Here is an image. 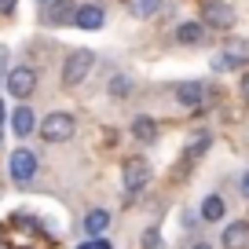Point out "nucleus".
I'll list each match as a JSON object with an SVG mask.
<instances>
[{
	"label": "nucleus",
	"instance_id": "nucleus-19",
	"mask_svg": "<svg viewBox=\"0 0 249 249\" xmlns=\"http://www.w3.org/2000/svg\"><path fill=\"white\" fill-rule=\"evenodd\" d=\"M140 246L143 249H161V231H158V227H147L143 238H140Z\"/></svg>",
	"mask_w": 249,
	"mask_h": 249
},
{
	"label": "nucleus",
	"instance_id": "nucleus-27",
	"mask_svg": "<svg viewBox=\"0 0 249 249\" xmlns=\"http://www.w3.org/2000/svg\"><path fill=\"white\" fill-rule=\"evenodd\" d=\"M242 88H246V92H249V70H246V77H242Z\"/></svg>",
	"mask_w": 249,
	"mask_h": 249
},
{
	"label": "nucleus",
	"instance_id": "nucleus-16",
	"mask_svg": "<svg viewBox=\"0 0 249 249\" xmlns=\"http://www.w3.org/2000/svg\"><path fill=\"white\" fill-rule=\"evenodd\" d=\"M224 55L234 62V66H246V62H249V44H246V40H238V37H231L224 44Z\"/></svg>",
	"mask_w": 249,
	"mask_h": 249
},
{
	"label": "nucleus",
	"instance_id": "nucleus-29",
	"mask_svg": "<svg viewBox=\"0 0 249 249\" xmlns=\"http://www.w3.org/2000/svg\"><path fill=\"white\" fill-rule=\"evenodd\" d=\"M37 4H40V8H44V4H48V0H37Z\"/></svg>",
	"mask_w": 249,
	"mask_h": 249
},
{
	"label": "nucleus",
	"instance_id": "nucleus-11",
	"mask_svg": "<svg viewBox=\"0 0 249 249\" xmlns=\"http://www.w3.org/2000/svg\"><path fill=\"white\" fill-rule=\"evenodd\" d=\"M128 132H132V140H140V143H154L158 140V121L147 117V114H140L132 124H128Z\"/></svg>",
	"mask_w": 249,
	"mask_h": 249
},
{
	"label": "nucleus",
	"instance_id": "nucleus-17",
	"mask_svg": "<svg viewBox=\"0 0 249 249\" xmlns=\"http://www.w3.org/2000/svg\"><path fill=\"white\" fill-rule=\"evenodd\" d=\"M161 4L165 0H128V11H132L136 18H150V15L161 11Z\"/></svg>",
	"mask_w": 249,
	"mask_h": 249
},
{
	"label": "nucleus",
	"instance_id": "nucleus-21",
	"mask_svg": "<svg viewBox=\"0 0 249 249\" xmlns=\"http://www.w3.org/2000/svg\"><path fill=\"white\" fill-rule=\"evenodd\" d=\"M110 95H114V99L128 95V77H114V81H110Z\"/></svg>",
	"mask_w": 249,
	"mask_h": 249
},
{
	"label": "nucleus",
	"instance_id": "nucleus-24",
	"mask_svg": "<svg viewBox=\"0 0 249 249\" xmlns=\"http://www.w3.org/2000/svg\"><path fill=\"white\" fill-rule=\"evenodd\" d=\"M242 195L249 198V169H246V176H242Z\"/></svg>",
	"mask_w": 249,
	"mask_h": 249
},
{
	"label": "nucleus",
	"instance_id": "nucleus-10",
	"mask_svg": "<svg viewBox=\"0 0 249 249\" xmlns=\"http://www.w3.org/2000/svg\"><path fill=\"white\" fill-rule=\"evenodd\" d=\"M176 99H179V107L198 110L202 99H205V85H198V81H183V85H176Z\"/></svg>",
	"mask_w": 249,
	"mask_h": 249
},
{
	"label": "nucleus",
	"instance_id": "nucleus-20",
	"mask_svg": "<svg viewBox=\"0 0 249 249\" xmlns=\"http://www.w3.org/2000/svg\"><path fill=\"white\" fill-rule=\"evenodd\" d=\"M209 66H213V70H216V73H224V70H238V66H234V62L227 59L224 52H216V55H213V59H209Z\"/></svg>",
	"mask_w": 249,
	"mask_h": 249
},
{
	"label": "nucleus",
	"instance_id": "nucleus-22",
	"mask_svg": "<svg viewBox=\"0 0 249 249\" xmlns=\"http://www.w3.org/2000/svg\"><path fill=\"white\" fill-rule=\"evenodd\" d=\"M77 249H114V246H110V238H88V242H81Z\"/></svg>",
	"mask_w": 249,
	"mask_h": 249
},
{
	"label": "nucleus",
	"instance_id": "nucleus-9",
	"mask_svg": "<svg viewBox=\"0 0 249 249\" xmlns=\"http://www.w3.org/2000/svg\"><path fill=\"white\" fill-rule=\"evenodd\" d=\"M103 22H107L103 4H81L73 15V26H81V30H103Z\"/></svg>",
	"mask_w": 249,
	"mask_h": 249
},
{
	"label": "nucleus",
	"instance_id": "nucleus-6",
	"mask_svg": "<svg viewBox=\"0 0 249 249\" xmlns=\"http://www.w3.org/2000/svg\"><path fill=\"white\" fill-rule=\"evenodd\" d=\"M202 18H205V26H216V30H231L234 26V11H231V4H224V0H205Z\"/></svg>",
	"mask_w": 249,
	"mask_h": 249
},
{
	"label": "nucleus",
	"instance_id": "nucleus-28",
	"mask_svg": "<svg viewBox=\"0 0 249 249\" xmlns=\"http://www.w3.org/2000/svg\"><path fill=\"white\" fill-rule=\"evenodd\" d=\"M0 143H4V124H0Z\"/></svg>",
	"mask_w": 249,
	"mask_h": 249
},
{
	"label": "nucleus",
	"instance_id": "nucleus-12",
	"mask_svg": "<svg viewBox=\"0 0 249 249\" xmlns=\"http://www.w3.org/2000/svg\"><path fill=\"white\" fill-rule=\"evenodd\" d=\"M107 227H110V213H107V209H92V213L85 216L88 238H107Z\"/></svg>",
	"mask_w": 249,
	"mask_h": 249
},
{
	"label": "nucleus",
	"instance_id": "nucleus-3",
	"mask_svg": "<svg viewBox=\"0 0 249 249\" xmlns=\"http://www.w3.org/2000/svg\"><path fill=\"white\" fill-rule=\"evenodd\" d=\"M73 117L70 114H62V110H55V114H48L44 121H40V140H48V143H66L73 136Z\"/></svg>",
	"mask_w": 249,
	"mask_h": 249
},
{
	"label": "nucleus",
	"instance_id": "nucleus-26",
	"mask_svg": "<svg viewBox=\"0 0 249 249\" xmlns=\"http://www.w3.org/2000/svg\"><path fill=\"white\" fill-rule=\"evenodd\" d=\"M4 117H8V107H4V99H0V124H4Z\"/></svg>",
	"mask_w": 249,
	"mask_h": 249
},
{
	"label": "nucleus",
	"instance_id": "nucleus-7",
	"mask_svg": "<svg viewBox=\"0 0 249 249\" xmlns=\"http://www.w3.org/2000/svg\"><path fill=\"white\" fill-rule=\"evenodd\" d=\"M73 15H77V8H73L70 0H48L44 8H40V22L44 26H62V22H70Z\"/></svg>",
	"mask_w": 249,
	"mask_h": 249
},
{
	"label": "nucleus",
	"instance_id": "nucleus-14",
	"mask_svg": "<svg viewBox=\"0 0 249 249\" xmlns=\"http://www.w3.org/2000/svg\"><path fill=\"white\" fill-rule=\"evenodd\" d=\"M224 213H227V202L220 195H209L202 202V213H198V216L205 220V224H220V220H224Z\"/></svg>",
	"mask_w": 249,
	"mask_h": 249
},
{
	"label": "nucleus",
	"instance_id": "nucleus-15",
	"mask_svg": "<svg viewBox=\"0 0 249 249\" xmlns=\"http://www.w3.org/2000/svg\"><path fill=\"white\" fill-rule=\"evenodd\" d=\"M202 37H205V26L202 22H179V30H176L179 44H202Z\"/></svg>",
	"mask_w": 249,
	"mask_h": 249
},
{
	"label": "nucleus",
	"instance_id": "nucleus-8",
	"mask_svg": "<svg viewBox=\"0 0 249 249\" xmlns=\"http://www.w3.org/2000/svg\"><path fill=\"white\" fill-rule=\"evenodd\" d=\"M220 246H224V249H249V224H246V220L227 224L224 234H220Z\"/></svg>",
	"mask_w": 249,
	"mask_h": 249
},
{
	"label": "nucleus",
	"instance_id": "nucleus-23",
	"mask_svg": "<svg viewBox=\"0 0 249 249\" xmlns=\"http://www.w3.org/2000/svg\"><path fill=\"white\" fill-rule=\"evenodd\" d=\"M15 11V0H0V15H11Z\"/></svg>",
	"mask_w": 249,
	"mask_h": 249
},
{
	"label": "nucleus",
	"instance_id": "nucleus-13",
	"mask_svg": "<svg viewBox=\"0 0 249 249\" xmlns=\"http://www.w3.org/2000/svg\"><path fill=\"white\" fill-rule=\"evenodd\" d=\"M33 128H37V114H33L30 107H18L15 114H11V132L15 136H30Z\"/></svg>",
	"mask_w": 249,
	"mask_h": 249
},
{
	"label": "nucleus",
	"instance_id": "nucleus-1",
	"mask_svg": "<svg viewBox=\"0 0 249 249\" xmlns=\"http://www.w3.org/2000/svg\"><path fill=\"white\" fill-rule=\"evenodd\" d=\"M121 179H124V198H140L150 187V165L143 158H128L121 165Z\"/></svg>",
	"mask_w": 249,
	"mask_h": 249
},
{
	"label": "nucleus",
	"instance_id": "nucleus-4",
	"mask_svg": "<svg viewBox=\"0 0 249 249\" xmlns=\"http://www.w3.org/2000/svg\"><path fill=\"white\" fill-rule=\"evenodd\" d=\"M4 85H8L11 99H30L33 88H37V70L33 66H15V70L4 73Z\"/></svg>",
	"mask_w": 249,
	"mask_h": 249
},
{
	"label": "nucleus",
	"instance_id": "nucleus-2",
	"mask_svg": "<svg viewBox=\"0 0 249 249\" xmlns=\"http://www.w3.org/2000/svg\"><path fill=\"white\" fill-rule=\"evenodd\" d=\"M92 66H95V55L88 52V48H77V52H70V55H66V62H62V85H66V88L81 85V81L92 73Z\"/></svg>",
	"mask_w": 249,
	"mask_h": 249
},
{
	"label": "nucleus",
	"instance_id": "nucleus-25",
	"mask_svg": "<svg viewBox=\"0 0 249 249\" xmlns=\"http://www.w3.org/2000/svg\"><path fill=\"white\" fill-rule=\"evenodd\" d=\"M191 249H213V242H195Z\"/></svg>",
	"mask_w": 249,
	"mask_h": 249
},
{
	"label": "nucleus",
	"instance_id": "nucleus-5",
	"mask_svg": "<svg viewBox=\"0 0 249 249\" xmlns=\"http://www.w3.org/2000/svg\"><path fill=\"white\" fill-rule=\"evenodd\" d=\"M8 172H11L15 183H30V179L37 176V154H33V150H11Z\"/></svg>",
	"mask_w": 249,
	"mask_h": 249
},
{
	"label": "nucleus",
	"instance_id": "nucleus-18",
	"mask_svg": "<svg viewBox=\"0 0 249 249\" xmlns=\"http://www.w3.org/2000/svg\"><path fill=\"white\" fill-rule=\"evenodd\" d=\"M209 143H213V140H209V132H202L195 143H191V147H187V158H191V161H195V158H202L205 150H209Z\"/></svg>",
	"mask_w": 249,
	"mask_h": 249
}]
</instances>
